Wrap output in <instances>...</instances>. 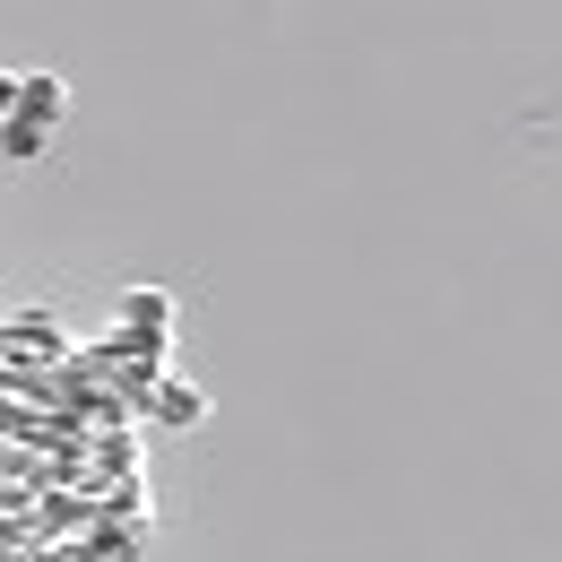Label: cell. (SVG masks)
<instances>
[{"label":"cell","mask_w":562,"mask_h":562,"mask_svg":"<svg viewBox=\"0 0 562 562\" xmlns=\"http://www.w3.org/2000/svg\"><path fill=\"white\" fill-rule=\"evenodd\" d=\"M9 104H18V78H0V113H9Z\"/></svg>","instance_id":"6da1fadb"}]
</instances>
